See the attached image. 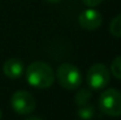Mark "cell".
<instances>
[{"label": "cell", "mask_w": 121, "mask_h": 120, "mask_svg": "<svg viewBox=\"0 0 121 120\" xmlns=\"http://www.w3.org/2000/svg\"><path fill=\"white\" fill-rule=\"evenodd\" d=\"M109 32L112 33V36L121 38V14L112 19L109 24Z\"/></svg>", "instance_id": "30bf717a"}, {"label": "cell", "mask_w": 121, "mask_h": 120, "mask_svg": "<svg viewBox=\"0 0 121 120\" xmlns=\"http://www.w3.org/2000/svg\"><path fill=\"white\" fill-rule=\"evenodd\" d=\"M82 1H83V4H85L86 6H88V7H95V6L100 5L104 0H82Z\"/></svg>", "instance_id": "7c38bea8"}, {"label": "cell", "mask_w": 121, "mask_h": 120, "mask_svg": "<svg viewBox=\"0 0 121 120\" xmlns=\"http://www.w3.org/2000/svg\"><path fill=\"white\" fill-rule=\"evenodd\" d=\"M111 72L112 74L121 80V55L117 57L113 61H112V65H111Z\"/></svg>", "instance_id": "8fae6325"}, {"label": "cell", "mask_w": 121, "mask_h": 120, "mask_svg": "<svg viewBox=\"0 0 121 120\" xmlns=\"http://www.w3.org/2000/svg\"><path fill=\"white\" fill-rule=\"evenodd\" d=\"M26 80L31 86L35 88H48L54 82L53 68L43 61L32 62L26 70Z\"/></svg>", "instance_id": "6da1fadb"}, {"label": "cell", "mask_w": 121, "mask_h": 120, "mask_svg": "<svg viewBox=\"0 0 121 120\" xmlns=\"http://www.w3.org/2000/svg\"><path fill=\"white\" fill-rule=\"evenodd\" d=\"M24 64L17 58H9L2 66V72L7 78L18 79L24 74Z\"/></svg>", "instance_id": "52a82bcc"}, {"label": "cell", "mask_w": 121, "mask_h": 120, "mask_svg": "<svg viewBox=\"0 0 121 120\" xmlns=\"http://www.w3.org/2000/svg\"><path fill=\"white\" fill-rule=\"evenodd\" d=\"M79 24L85 30L94 31L102 24V15L96 9H93L92 7H89L80 13Z\"/></svg>", "instance_id": "8992f818"}, {"label": "cell", "mask_w": 121, "mask_h": 120, "mask_svg": "<svg viewBox=\"0 0 121 120\" xmlns=\"http://www.w3.org/2000/svg\"><path fill=\"white\" fill-rule=\"evenodd\" d=\"M56 77L59 84L66 89H77L82 82V76L79 68L72 64H61L56 71Z\"/></svg>", "instance_id": "7a4b0ae2"}, {"label": "cell", "mask_w": 121, "mask_h": 120, "mask_svg": "<svg viewBox=\"0 0 121 120\" xmlns=\"http://www.w3.org/2000/svg\"><path fill=\"white\" fill-rule=\"evenodd\" d=\"M99 107L102 113L111 117L121 116V92L115 88H108L100 94Z\"/></svg>", "instance_id": "3957f363"}, {"label": "cell", "mask_w": 121, "mask_h": 120, "mask_svg": "<svg viewBox=\"0 0 121 120\" xmlns=\"http://www.w3.org/2000/svg\"><path fill=\"white\" fill-rule=\"evenodd\" d=\"M91 97H92V93H91L89 89H87V88H81L80 91L75 94L74 101H75V104L80 107V106H83V105H87V104H88Z\"/></svg>", "instance_id": "ba28073f"}, {"label": "cell", "mask_w": 121, "mask_h": 120, "mask_svg": "<svg viewBox=\"0 0 121 120\" xmlns=\"http://www.w3.org/2000/svg\"><path fill=\"white\" fill-rule=\"evenodd\" d=\"M48 2H53V4H56V2H60L61 0H47Z\"/></svg>", "instance_id": "5bb4252c"}, {"label": "cell", "mask_w": 121, "mask_h": 120, "mask_svg": "<svg viewBox=\"0 0 121 120\" xmlns=\"http://www.w3.org/2000/svg\"><path fill=\"white\" fill-rule=\"evenodd\" d=\"M111 80L109 70L104 64H94L87 71V84L92 89L99 91L105 88Z\"/></svg>", "instance_id": "277c9868"}, {"label": "cell", "mask_w": 121, "mask_h": 120, "mask_svg": "<svg viewBox=\"0 0 121 120\" xmlns=\"http://www.w3.org/2000/svg\"><path fill=\"white\" fill-rule=\"evenodd\" d=\"M11 106L18 114H30L35 108V99L27 91H17L11 98Z\"/></svg>", "instance_id": "5b68a950"}, {"label": "cell", "mask_w": 121, "mask_h": 120, "mask_svg": "<svg viewBox=\"0 0 121 120\" xmlns=\"http://www.w3.org/2000/svg\"><path fill=\"white\" fill-rule=\"evenodd\" d=\"M95 114V110L92 105H83V106H80L79 110H78V116L79 118H81L82 120H89L92 119Z\"/></svg>", "instance_id": "9c48e42d"}, {"label": "cell", "mask_w": 121, "mask_h": 120, "mask_svg": "<svg viewBox=\"0 0 121 120\" xmlns=\"http://www.w3.org/2000/svg\"><path fill=\"white\" fill-rule=\"evenodd\" d=\"M1 118H2V112H1V110H0V120H1Z\"/></svg>", "instance_id": "9a60e30c"}, {"label": "cell", "mask_w": 121, "mask_h": 120, "mask_svg": "<svg viewBox=\"0 0 121 120\" xmlns=\"http://www.w3.org/2000/svg\"><path fill=\"white\" fill-rule=\"evenodd\" d=\"M26 120H42L40 118H37V117H31V118H27Z\"/></svg>", "instance_id": "4fadbf2b"}]
</instances>
